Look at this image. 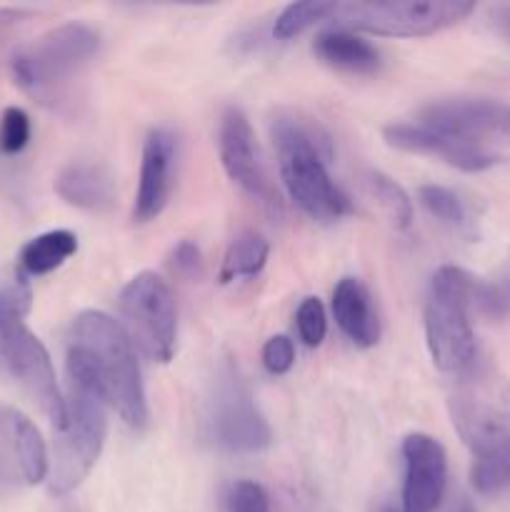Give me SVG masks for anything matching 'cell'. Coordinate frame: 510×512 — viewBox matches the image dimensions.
<instances>
[{"mask_svg": "<svg viewBox=\"0 0 510 512\" xmlns=\"http://www.w3.org/2000/svg\"><path fill=\"white\" fill-rule=\"evenodd\" d=\"M390 148L435 155L463 173L510 163V105L483 98H450L428 105L410 123L383 128Z\"/></svg>", "mask_w": 510, "mask_h": 512, "instance_id": "1", "label": "cell"}, {"mask_svg": "<svg viewBox=\"0 0 510 512\" xmlns=\"http://www.w3.org/2000/svg\"><path fill=\"white\" fill-rule=\"evenodd\" d=\"M450 418L460 440L473 453L470 483L480 495L510 485V380L478 353L450 378Z\"/></svg>", "mask_w": 510, "mask_h": 512, "instance_id": "2", "label": "cell"}, {"mask_svg": "<svg viewBox=\"0 0 510 512\" xmlns=\"http://www.w3.org/2000/svg\"><path fill=\"white\" fill-rule=\"evenodd\" d=\"M270 133L288 195L308 218L318 223H338L353 213L350 198L328 173L333 140L323 125L300 113H278Z\"/></svg>", "mask_w": 510, "mask_h": 512, "instance_id": "3", "label": "cell"}, {"mask_svg": "<svg viewBox=\"0 0 510 512\" xmlns=\"http://www.w3.org/2000/svg\"><path fill=\"white\" fill-rule=\"evenodd\" d=\"M68 398H65V425L55 438V455L48 473L50 495L60 498L83 483L103 453L108 438V398L103 385L83 353L68 348Z\"/></svg>", "mask_w": 510, "mask_h": 512, "instance_id": "4", "label": "cell"}, {"mask_svg": "<svg viewBox=\"0 0 510 512\" xmlns=\"http://www.w3.org/2000/svg\"><path fill=\"white\" fill-rule=\"evenodd\" d=\"M33 305L28 275L10 270L0 275V368L25 395L38 403L55 430L65 425V398L55 380L53 363L38 335L25 325Z\"/></svg>", "mask_w": 510, "mask_h": 512, "instance_id": "5", "label": "cell"}, {"mask_svg": "<svg viewBox=\"0 0 510 512\" xmlns=\"http://www.w3.org/2000/svg\"><path fill=\"white\" fill-rule=\"evenodd\" d=\"M70 348L85 355L120 420L133 430L148 428V398L128 330L108 313L83 310L70 328Z\"/></svg>", "mask_w": 510, "mask_h": 512, "instance_id": "6", "label": "cell"}, {"mask_svg": "<svg viewBox=\"0 0 510 512\" xmlns=\"http://www.w3.org/2000/svg\"><path fill=\"white\" fill-rule=\"evenodd\" d=\"M100 50L98 30L85 23H63L25 45L13 58V78L40 105L58 110L73 103L75 83Z\"/></svg>", "mask_w": 510, "mask_h": 512, "instance_id": "7", "label": "cell"}, {"mask_svg": "<svg viewBox=\"0 0 510 512\" xmlns=\"http://www.w3.org/2000/svg\"><path fill=\"white\" fill-rule=\"evenodd\" d=\"M478 278L468 270L443 265L435 270L425 303V340L435 368L458 375L478 358L473 333V295Z\"/></svg>", "mask_w": 510, "mask_h": 512, "instance_id": "8", "label": "cell"}, {"mask_svg": "<svg viewBox=\"0 0 510 512\" xmlns=\"http://www.w3.org/2000/svg\"><path fill=\"white\" fill-rule=\"evenodd\" d=\"M475 10L468 0H370L338 3L335 23L345 30H363L388 38H428L463 23Z\"/></svg>", "mask_w": 510, "mask_h": 512, "instance_id": "9", "label": "cell"}, {"mask_svg": "<svg viewBox=\"0 0 510 512\" xmlns=\"http://www.w3.org/2000/svg\"><path fill=\"white\" fill-rule=\"evenodd\" d=\"M120 313L128 335L155 363H170L178 343V313L170 285L160 275L143 270L120 293Z\"/></svg>", "mask_w": 510, "mask_h": 512, "instance_id": "10", "label": "cell"}, {"mask_svg": "<svg viewBox=\"0 0 510 512\" xmlns=\"http://www.w3.org/2000/svg\"><path fill=\"white\" fill-rule=\"evenodd\" d=\"M208 438L215 448L235 455L260 453L273 443V430L255 405L248 385L233 368H225L213 385L205 415Z\"/></svg>", "mask_w": 510, "mask_h": 512, "instance_id": "11", "label": "cell"}, {"mask_svg": "<svg viewBox=\"0 0 510 512\" xmlns=\"http://www.w3.org/2000/svg\"><path fill=\"white\" fill-rule=\"evenodd\" d=\"M218 155L225 175L253 198L270 218H283V200L265 175L263 163L258 158L250 120L240 108H228L220 118L218 128Z\"/></svg>", "mask_w": 510, "mask_h": 512, "instance_id": "12", "label": "cell"}, {"mask_svg": "<svg viewBox=\"0 0 510 512\" xmlns=\"http://www.w3.org/2000/svg\"><path fill=\"white\" fill-rule=\"evenodd\" d=\"M403 503L398 512H435L448 488V455L435 438L410 433L403 440Z\"/></svg>", "mask_w": 510, "mask_h": 512, "instance_id": "13", "label": "cell"}, {"mask_svg": "<svg viewBox=\"0 0 510 512\" xmlns=\"http://www.w3.org/2000/svg\"><path fill=\"white\" fill-rule=\"evenodd\" d=\"M175 165H178V140L168 128H153L145 138L143 158H140L138 195L133 208V218L138 223H150L168 208L175 185Z\"/></svg>", "mask_w": 510, "mask_h": 512, "instance_id": "14", "label": "cell"}, {"mask_svg": "<svg viewBox=\"0 0 510 512\" xmlns=\"http://www.w3.org/2000/svg\"><path fill=\"white\" fill-rule=\"evenodd\" d=\"M55 193L73 208L105 213L115 203V178L103 163L73 160L55 178Z\"/></svg>", "mask_w": 510, "mask_h": 512, "instance_id": "15", "label": "cell"}, {"mask_svg": "<svg viewBox=\"0 0 510 512\" xmlns=\"http://www.w3.org/2000/svg\"><path fill=\"white\" fill-rule=\"evenodd\" d=\"M333 315L338 328L358 348H373L380 340V320L368 288L358 278H343L335 285Z\"/></svg>", "mask_w": 510, "mask_h": 512, "instance_id": "16", "label": "cell"}, {"mask_svg": "<svg viewBox=\"0 0 510 512\" xmlns=\"http://www.w3.org/2000/svg\"><path fill=\"white\" fill-rule=\"evenodd\" d=\"M313 53L320 63L343 73L370 75L380 68L378 48L345 28L320 33L313 43Z\"/></svg>", "mask_w": 510, "mask_h": 512, "instance_id": "17", "label": "cell"}, {"mask_svg": "<svg viewBox=\"0 0 510 512\" xmlns=\"http://www.w3.org/2000/svg\"><path fill=\"white\" fill-rule=\"evenodd\" d=\"M78 253V238L70 230H48L35 235L20 250V270L25 275H48Z\"/></svg>", "mask_w": 510, "mask_h": 512, "instance_id": "18", "label": "cell"}, {"mask_svg": "<svg viewBox=\"0 0 510 512\" xmlns=\"http://www.w3.org/2000/svg\"><path fill=\"white\" fill-rule=\"evenodd\" d=\"M270 255L268 240L260 233H243L230 243L220 265V283H233L238 278H255L265 268Z\"/></svg>", "mask_w": 510, "mask_h": 512, "instance_id": "19", "label": "cell"}, {"mask_svg": "<svg viewBox=\"0 0 510 512\" xmlns=\"http://www.w3.org/2000/svg\"><path fill=\"white\" fill-rule=\"evenodd\" d=\"M363 183L368 198L383 210L395 230H408L413 225V200L393 178L378 173V170H370Z\"/></svg>", "mask_w": 510, "mask_h": 512, "instance_id": "20", "label": "cell"}, {"mask_svg": "<svg viewBox=\"0 0 510 512\" xmlns=\"http://www.w3.org/2000/svg\"><path fill=\"white\" fill-rule=\"evenodd\" d=\"M18 463L25 485H40L43 480H48V448H45L40 430L23 413L18 415Z\"/></svg>", "mask_w": 510, "mask_h": 512, "instance_id": "21", "label": "cell"}, {"mask_svg": "<svg viewBox=\"0 0 510 512\" xmlns=\"http://www.w3.org/2000/svg\"><path fill=\"white\" fill-rule=\"evenodd\" d=\"M338 3L335 0H305V3H293L275 18L273 35L278 40H290L303 35L313 25L325 23L335 18Z\"/></svg>", "mask_w": 510, "mask_h": 512, "instance_id": "22", "label": "cell"}, {"mask_svg": "<svg viewBox=\"0 0 510 512\" xmlns=\"http://www.w3.org/2000/svg\"><path fill=\"white\" fill-rule=\"evenodd\" d=\"M418 200L435 220L455 230H468L470 213L465 200L445 185H420Z\"/></svg>", "mask_w": 510, "mask_h": 512, "instance_id": "23", "label": "cell"}, {"mask_svg": "<svg viewBox=\"0 0 510 512\" xmlns=\"http://www.w3.org/2000/svg\"><path fill=\"white\" fill-rule=\"evenodd\" d=\"M18 410L0 408V485L23 483L18 463Z\"/></svg>", "mask_w": 510, "mask_h": 512, "instance_id": "24", "label": "cell"}, {"mask_svg": "<svg viewBox=\"0 0 510 512\" xmlns=\"http://www.w3.org/2000/svg\"><path fill=\"white\" fill-rule=\"evenodd\" d=\"M473 313L485 315L490 320H500L510 313V278H500L495 283L478 280L473 295Z\"/></svg>", "mask_w": 510, "mask_h": 512, "instance_id": "25", "label": "cell"}, {"mask_svg": "<svg viewBox=\"0 0 510 512\" xmlns=\"http://www.w3.org/2000/svg\"><path fill=\"white\" fill-rule=\"evenodd\" d=\"M30 143V118L23 108L10 105L0 115V153L18 155Z\"/></svg>", "mask_w": 510, "mask_h": 512, "instance_id": "26", "label": "cell"}, {"mask_svg": "<svg viewBox=\"0 0 510 512\" xmlns=\"http://www.w3.org/2000/svg\"><path fill=\"white\" fill-rule=\"evenodd\" d=\"M295 325H298V335L308 348H318L328 333V318H325V308L318 298H305L298 305L295 313Z\"/></svg>", "mask_w": 510, "mask_h": 512, "instance_id": "27", "label": "cell"}, {"mask_svg": "<svg viewBox=\"0 0 510 512\" xmlns=\"http://www.w3.org/2000/svg\"><path fill=\"white\" fill-rule=\"evenodd\" d=\"M225 503H228V512H268L270 510L268 493H265L263 485H258L255 480H238V483L230 485Z\"/></svg>", "mask_w": 510, "mask_h": 512, "instance_id": "28", "label": "cell"}, {"mask_svg": "<svg viewBox=\"0 0 510 512\" xmlns=\"http://www.w3.org/2000/svg\"><path fill=\"white\" fill-rule=\"evenodd\" d=\"M295 363V345L288 335H273L263 348V365L270 375H285Z\"/></svg>", "mask_w": 510, "mask_h": 512, "instance_id": "29", "label": "cell"}, {"mask_svg": "<svg viewBox=\"0 0 510 512\" xmlns=\"http://www.w3.org/2000/svg\"><path fill=\"white\" fill-rule=\"evenodd\" d=\"M170 268L178 278H195L203 270V255L193 240H180L170 253Z\"/></svg>", "mask_w": 510, "mask_h": 512, "instance_id": "30", "label": "cell"}, {"mask_svg": "<svg viewBox=\"0 0 510 512\" xmlns=\"http://www.w3.org/2000/svg\"><path fill=\"white\" fill-rule=\"evenodd\" d=\"M28 13L25 10H15V8H0V50L8 45L10 35L15 33L20 23H25Z\"/></svg>", "mask_w": 510, "mask_h": 512, "instance_id": "31", "label": "cell"}, {"mask_svg": "<svg viewBox=\"0 0 510 512\" xmlns=\"http://www.w3.org/2000/svg\"><path fill=\"white\" fill-rule=\"evenodd\" d=\"M490 23L503 38L510 40V5H498V8L490 10Z\"/></svg>", "mask_w": 510, "mask_h": 512, "instance_id": "32", "label": "cell"}, {"mask_svg": "<svg viewBox=\"0 0 510 512\" xmlns=\"http://www.w3.org/2000/svg\"><path fill=\"white\" fill-rule=\"evenodd\" d=\"M380 512H395L393 508H380Z\"/></svg>", "mask_w": 510, "mask_h": 512, "instance_id": "33", "label": "cell"}]
</instances>
